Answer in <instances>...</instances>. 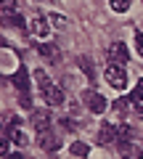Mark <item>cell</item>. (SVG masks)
Here are the masks:
<instances>
[{"label": "cell", "instance_id": "4fadbf2b", "mask_svg": "<svg viewBox=\"0 0 143 159\" xmlns=\"http://www.w3.org/2000/svg\"><path fill=\"white\" fill-rule=\"evenodd\" d=\"M69 151L74 154V157H87V154H90V146H87V143H82V141H74L72 146H69Z\"/></svg>", "mask_w": 143, "mask_h": 159}, {"label": "cell", "instance_id": "d4e9b609", "mask_svg": "<svg viewBox=\"0 0 143 159\" xmlns=\"http://www.w3.org/2000/svg\"><path fill=\"white\" fill-rule=\"evenodd\" d=\"M3 45H8V43H6V40H3V37H0V48H3Z\"/></svg>", "mask_w": 143, "mask_h": 159}, {"label": "cell", "instance_id": "30bf717a", "mask_svg": "<svg viewBox=\"0 0 143 159\" xmlns=\"http://www.w3.org/2000/svg\"><path fill=\"white\" fill-rule=\"evenodd\" d=\"M11 141L16 143V146H27L29 138L24 130H19V117H11Z\"/></svg>", "mask_w": 143, "mask_h": 159}, {"label": "cell", "instance_id": "9a60e30c", "mask_svg": "<svg viewBox=\"0 0 143 159\" xmlns=\"http://www.w3.org/2000/svg\"><path fill=\"white\" fill-rule=\"evenodd\" d=\"M40 53L48 58V61H58V48L56 45H40Z\"/></svg>", "mask_w": 143, "mask_h": 159}, {"label": "cell", "instance_id": "ba28073f", "mask_svg": "<svg viewBox=\"0 0 143 159\" xmlns=\"http://www.w3.org/2000/svg\"><path fill=\"white\" fill-rule=\"evenodd\" d=\"M114 138H117V125L103 122L101 130H98V143H101V146H109V143H114Z\"/></svg>", "mask_w": 143, "mask_h": 159}, {"label": "cell", "instance_id": "7a4b0ae2", "mask_svg": "<svg viewBox=\"0 0 143 159\" xmlns=\"http://www.w3.org/2000/svg\"><path fill=\"white\" fill-rule=\"evenodd\" d=\"M82 103H85V106L90 109L93 114H103L106 109H109V101H106V98H103L98 90H93V88L82 93Z\"/></svg>", "mask_w": 143, "mask_h": 159}, {"label": "cell", "instance_id": "e0dca14e", "mask_svg": "<svg viewBox=\"0 0 143 159\" xmlns=\"http://www.w3.org/2000/svg\"><path fill=\"white\" fill-rule=\"evenodd\" d=\"M6 13H16V0H0V16Z\"/></svg>", "mask_w": 143, "mask_h": 159}, {"label": "cell", "instance_id": "5b68a950", "mask_svg": "<svg viewBox=\"0 0 143 159\" xmlns=\"http://www.w3.org/2000/svg\"><path fill=\"white\" fill-rule=\"evenodd\" d=\"M32 125L37 133H48L51 130V111L48 109H34L32 111Z\"/></svg>", "mask_w": 143, "mask_h": 159}, {"label": "cell", "instance_id": "52a82bcc", "mask_svg": "<svg viewBox=\"0 0 143 159\" xmlns=\"http://www.w3.org/2000/svg\"><path fill=\"white\" fill-rule=\"evenodd\" d=\"M13 85H16L19 90L24 93V96L29 93V88H32V80H29V72H27L24 66H19L16 72H13Z\"/></svg>", "mask_w": 143, "mask_h": 159}, {"label": "cell", "instance_id": "ffe728a7", "mask_svg": "<svg viewBox=\"0 0 143 159\" xmlns=\"http://www.w3.org/2000/svg\"><path fill=\"white\" fill-rule=\"evenodd\" d=\"M11 24H13V27H19V29L27 27V24H24V19H21V13H11Z\"/></svg>", "mask_w": 143, "mask_h": 159}, {"label": "cell", "instance_id": "9c48e42d", "mask_svg": "<svg viewBox=\"0 0 143 159\" xmlns=\"http://www.w3.org/2000/svg\"><path fill=\"white\" fill-rule=\"evenodd\" d=\"M37 143H40V146L45 148V151H58V148H61V138H56L51 130H48V133H40Z\"/></svg>", "mask_w": 143, "mask_h": 159}, {"label": "cell", "instance_id": "2e32d148", "mask_svg": "<svg viewBox=\"0 0 143 159\" xmlns=\"http://www.w3.org/2000/svg\"><path fill=\"white\" fill-rule=\"evenodd\" d=\"M132 135H135V130H132L130 125H117V138H122V141H130Z\"/></svg>", "mask_w": 143, "mask_h": 159}, {"label": "cell", "instance_id": "603a6c76", "mask_svg": "<svg viewBox=\"0 0 143 159\" xmlns=\"http://www.w3.org/2000/svg\"><path fill=\"white\" fill-rule=\"evenodd\" d=\"M6 159H27V157H21V154H8Z\"/></svg>", "mask_w": 143, "mask_h": 159}, {"label": "cell", "instance_id": "8992f818", "mask_svg": "<svg viewBox=\"0 0 143 159\" xmlns=\"http://www.w3.org/2000/svg\"><path fill=\"white\" fill-rule=\"evenodd\" d=\"M29 32L34 34V37H40V40H45L48 34H51V27H48V21L40 16V13H34L32 19H29Z\"/></svg>", "mask_w": 143, "mask_h": 159}, {"label": "cell", "instance_id": "5bb4252c", "mask_svg": "<svg viewBox=\"0 0 143 159\" xmlns=\"http://www.w3.org/2000/svg\"><path fill=\"white\" fill-rule=\"evenodd\" d=\"M127 98H130V103H135V106H141V103H143V80L135 85V90H132Z\"/></svg>", "mask_w": 143, "mask_h": 159}, {"label": "cell", "instance_id": "ac0fdd59", "mask_svg": "<svg viewBox=\"0 0 143 159\" xmlns=\"http://www.w3.org/2000/svg\"><path fill=\"white\" fill-rule=\"evenodd\" d=\"M127 106H130V98H117V101L111 103V109H114L117 114H125V111H127Z\"/></svg>", "mask_w": 143, "mask_h": 159}, {"label": "cell", "instance_id": "3957f363", "mask_svg": "<svg viewBox=\"0 0 143 159\" xmlns=\"http://www.w3.org/2000/svg\"><path fill=\"white\" fill-rule=\"evenodd\" d=\"M103 77H106V82H109L114 90H125V88H127V72H125V66H109Z\"/></svg>", "mask_w": 143, "mask_h": 159}, {"label": "cell", "instance_id": "d6986e66", "mask_svg": "<svg viewBox=\"0 0 143 159\" xmlns=\"http://www.w3.org/2000/svg\"><path fill=\"white\" fill-rule=\"evenodd\" d=\"M127 8H130V0H111V11H117V13H125Z\"/></svg>", "mask_w": 143, "mask_h": 159}, {"label": "cell", "instance_id": "277c9868", "mask_svg": "<svg viewBox=\"0 0 143 159\" xmlns=\"http://www.w3.org/2000/svg\"><path fill=\"white\" fill-rule=\"evenodd\" d=\"M106 56H109L111 66H125V64L130 61V53H127V45H125V43H111Z\"/></svg>", "mask_w": 143, "mask_h": 159}, {"label": "cell", "instance_id": "7c38bea8", "mask_svg": "<svg viewBox=\"0 0 143 159\" xmlns=\"http://www.w3.org/2000/svg\"><path fill=\"white\" fill-rule=\"evenodd\" d=\"M119 154H122L125 159H138V154H141V151H138L130 141H119Z\"/></svg>", "mask_w": 143, "mask_h": 159}, {"label": "cell", "instance_id": "44dd1931", "mask_svg": "<svg viewBox=\"0 0 143 159\" xmlns=\"http://www.w3.org/2000/svg\"><path fill=\"white\" fill-rule=\"evenodd\" d=\"M135 51L143 56V32H138V34H135Z\"/></svg>", "mask_w": 143, "mask_h": 159}, {"label": "cell", "instance_id": "8fae6325", "mask_svg": "<svg viewBox=\"0 0 143 159\" xmlns=\"http://www.w3.org/2000/svg\"><path fill=\"white\" fill-rule=\"evenodd\" d=\"M82 66V72L87 74V80H90V85H96V80H98V74H96V69H93V61L87 56H80V61H77Z\"/></svg>", "mask_w": 143, "mask_h": 159}, {"label": "cell", "instance_id": "6da1fadb", "mask_svg": "<svg viewBox=\"0 0 143 159\" xmlns=\"http://www.w3.org/2000/svg\"><path fill=\"white\" fill-rule=\"evenodd\" d=\"M34 80H37V85H40V93L42 98H45L51 106H61L66 98H64V90L56 85V82H51V77H48L42 69H34Z\"/></svg>", "mask_w": 143, "mask_h": 159}, {"label": "cell", "instance_id": "cb8c5ba5", "mask_svg": "<svg viewBox=\"0 0 143 159\" xmlns=\"http://www.w3.org/2000/svg\"><path fill=\"white\" fill-rule=\"evenodd\" d=\"M138 114H141V117H143V103H141V106H138Z\"/></svg>", "mask_w": 143, "mask_h": 159}, {"label": "cell", "instance_id": "484cf974", "mask_svg": "<svg viewBox=\"0 0 143 159\" xmlns=\"http://www.w3.org/2000/svg\"><path fill=\"white\" fill-rule=\"evenodd\" d=\"M138 159H143V151H141V154H138Z\"/></svg>", "mask_w": 143, "mask_h": 159}, {"label": "cell", "instance_id": "7402d4cb", "mask_svg": "<svg viewBox=\"0 0 143 159\" xmlns=\"http://www.w3.org/2000/svg\"><path fill=\"white\" fill-rule=\"evenodd\" d=\"M8 148H11V146H8V141H6V138H0V157H8V154H11Z\"/></svg>", "mask_w": 143, "mask_h": 159}]
</instances>
